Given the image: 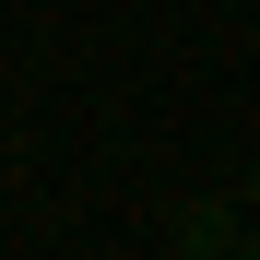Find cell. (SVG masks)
<instances>
[{
  "label": "cell",
  "instance_id": "3",
  "mask_svg": "<svg viewBox=\"0 0 260 260\" xmlns=\"http://www.w3.org/2000/svg\"><path fill=\"white\" fill-rule=\"evenodd\" d=\"M248 201H260V178H248Z\"/></svg>",
  "mask_w": 260,
  "mask_h": 260
},
{
  "label": "cell",
  "instance_id": "2",
  "mask_svg": "<svg viewBox=\"0 0 260 260\" xmlns=\"http://www.w3.org/2000/svg\"><path fill=\"white\" fill-rule=\"evenodd\" d=\"M237 260H260V237H237Z\"/></svg>",
  "mask_w": 260,
  "mask_h": 260
},
{
  "label": "cell",
  "instance_id": "1",
  "mask_svg": "<svg viewBox=\"0 0 260 260\" xmlns=\"http://www.w3.org/2000/svg\"><path fill=\"white\" fill-rule=\"evenodd\" d=\"M154 260H237V213H225V201H189L178 237H166Z\"/></svg>",
  "mask_w": 260,
  "mask_h": 260
}]
</instances>
